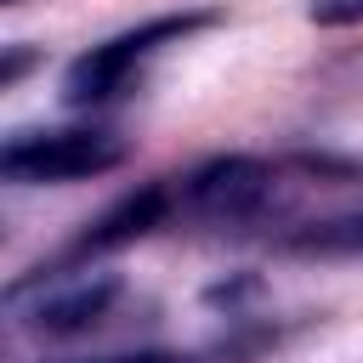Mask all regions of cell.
Segmentation results:
<instances>
[{"instance_id":"1","label":"cell","mask_w":363,"mask_h":363,"mask_svg":"<svg viewBox=\"0 0 363 363\" xmlns=\"http://www.w3.org/2000/svg\"><path fill=\"white\" fill-rule=\"evenodd\" d=\"M216 23H221V11H216V6H187V11L147 17V23H136V28L113 34V40L91 45V51H79V57L68 62V74H62V102H68V108L113 102V96L142 74V62H153L164 45H182L187 34L216 28Z\"/></svg>"},{"instance_id":"2","label":"cell","mask_w":363,"mask_h":363,"mask_svg":"<svg viewBox=\"0 0 363 363\" xmlns=\"http://www.w3.org/2000/svg\"><path fill=\"white\" fill-rule=\"evenodd\" d=\"M284 187V164L250 159V153H227L210 159L187 176H176V221H199V227H250L272 210Z\"/></svg>"},{"instance_id":"3","label":"cell","mask_w":363,"mask_h":363,"mask_svg":"<svg viewBox=\"0 0 363 363\" xmlns=\"http://www.w3.org/2000/svg\"><path fill=\"white\" fill-rule=\"evenodd\" d=\"M125 136L119 130H96V125H74V130H23L0 147V176L17 187H62V182H85V176H108L125 164Z\"/></svg>"},{"instance_id":"4","label":"cell","mask_w":363,"mask_h":363,"mask_svg":"<svg viewBox=\"0 0 363 363\" xmlns=\"http://www.w3.org/2000/svg\"><path fill=\"white\" fill-rule=\"evenodd\" d=\"M170 221H176V176L147 182V187L125 193L113 210H102V216L79 233L74 255H108V250H125V244H136V238H147V233H159V227H170Z\"/></svg>"},{"instance_id":"5","label":"cell","mask_w":363,"mask_h":363,"mask_svg":"<svg viewBox=\"0 0 363 363\" xmlns=\"http://www.w3.org/2000/svg\"><path fill=\"white\" fill-rule=\"evenodd\" d=\"M119 301V278L113 272H79V278H57L51 289H40V301L28 306V329L40 335H85L96 329Z\"/></svg>"},{"instance_id":"6","label":"cell","mask_w":363,"mask_h":363,"mask_svg":"<svg viewBox=\"0 0 363 363\" xmlns=\"http://www.w3.org/2000/svg\"><path fill=\"white\" fill-rule=\"evenodd\" d=\"M289 244H295V250H306V255H363V216L306 227V233H295Z\"/></svg>"},{"instance_id":"7","label":"cell","mask_w":363,"mask_h":363,"mask_svg":"<svg viewBox=\"0 0 363 363\" xmlns=\"http://www.w3.org/2000/svg\"><path fill=\"white\" fill-rule=\"evenodd\" d=\"M306 17L318 28H352V23H363V0H312Z\"/></svg>"},{"instance_id":"8","label":"cell","mask_w":363,"mask_h":363,"mask_svg":"<svg viewBox=\"0 0 363 363\" xmlns=\"http://www.w3.org/2000/svg\"><path fill=\"white\" fill-rule=\"evenodd\" d=\"M28 62H34V51H23V45H6V62H0V85L11 91V85L28 74Z\"/></svg>"},{"instance_id":"9","label":"cell","mask_w":363,"mask_h":363,"mask_svg":"<svg viewBox=\"0 0 363 363\" xmlns=\"http://www.w3.org/2000/svg\"><path fill=\"white\" fill-rule=\"evenodd\" d=\"M91 363H187L176 352H119V357H91Z\"/></svg>"},{"instance_id":"10","label":"cell","mask_w":363,"mask_h":363,"mask_svg":"<svg viewBox=\"0 0 363 363\" xmlns=\"http://www.w3.org/2000/svg\"><path fill=\"white\" fill-rule=\"evenodd\" d=\"M6 6H23V0H6Z\"/></svg>"}]
</instances>
